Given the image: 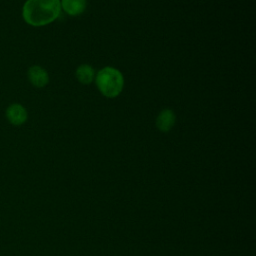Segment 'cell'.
Here are the masks:
<instances>
[{
    "label": "cell",
    "mask_w": 256,
    "mask_h": 256,
    "mask_svg": "<svg viewBox=\"0 0 256 256\" xmlns=\"http://www.w3.org/2000/svg\"><path fill=\"white\" fill-rule=\"evenodd\" d=\"M6 118L13 125H22L27 120V111L20 104H11L6 109Z\"/></svg>",
    "instance_id": "obj_3"
},
{
    "label": "cell",
    "mask_w": 256,
    "mask_h": 256,
    "mask_svg": "<svg viewBox=\"0 0 256 256\" xmlns=\"http://www.w3.org/2000/svg\"><path fill=\"white\" fill-rule=\"evenodd\" d=\"M61 8L71 16L82 14L86 9V0H61Z\"/></svg>",
    "instance_id": "obj_6"
},
{
    "label": "cell",
    "mask_w": 256,
    "mask_h": 256,
    "mask_svg": "<svg viewBox=\"0 0 256 256\" xmlns=\"http://www.w3.org/2000/svg\"><path fill=\"white\" fill-rule=\"evenodd\" d=\"M28 79L31 82V84L35 87H44L47 85L48 81H49V76L47 71L37 65L31 66L28 69Z\"/></svg>",
    "instance_id": "obj_4"
},
{
    "label": "cell",
    "mask_w": 256,
    "mask_h": 256,
    "mask_svg": "<svg viewBox=\"0 0 256 256\" xmlns=\"http://www.w3.org/2000/svg\"><path fill=\"white\" fill-rule=\"evenodd\" d=\"M175 114L170 109L162 110L157 119H156V126L162 132H168L175 124Z\"/></svg>",
    "instance_id": "obj_5"
},
{
    "label": "cell",
    "mask_w": 256,
    "mask_h": 256,
    "mask_svg": "<svg viewBox=\"0 0 256 256\" xmlns=\"http://www.w3.org/2000/svg\"><path fill=\"white\" fill-rule=\"evenodd\" d=\"M95 77V71L92 66L88 64L80 65L76 70V78L84 85L90 84Z\"/></svg>",
    "instance_id": "obj_7"
},
{
    "label": "cell",
    "mask_w": 256,
    "mask_h": 256,
    "mask_svg": "<svg viewBox=\"0 0 256 256\" xmlns=\"http://www.w3.org/2000/svg\"><path fill=\"white\" fill-rule=\"evenodd\" d=\"M60 11V0H27L23 5L22 16L29 25L39 27L56 20Z\"/></svg>",
    "instance_id": "obj_1"
},
{
    "label": "cell",
    "mask_w": 256,
    "mask_h": 256,
    "mask_svg": "<svg viewBox=\"0 0 256 256\" xmlns=\"http://www.w3.org/2000/svg\"><path fill=\"white\" fill-rule=\"evenodd\" d=\"M95 82L101 94L113 98L118 96L122 91L124 78L119 70L113 67H105L97 73Z\"/></svg>",
    "instance_id": "obj_2"
}]
</instances>
